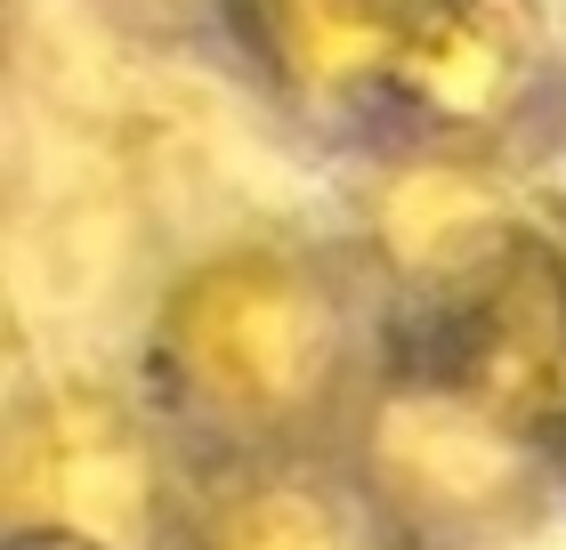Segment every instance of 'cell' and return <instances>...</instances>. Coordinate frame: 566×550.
Instances as JSON below:
<instances>
[{"label":"cell","mask_w":566,"mask_h":550,"mask_svg":"<svg viewBox=\"0 0 566 550\" xmlns=\"http://www.w3.org/2000/svg\"><path fill=\"white\" fill-rule=\"evenodd\" d=\"M397 356V308L348 235L251 227L195 251L146 308V388L202 461L340 445Z\"/></svg>","instance_id":"cell-1"},{"label":"cell","mask_w":566,"mask_h":550,"mask_svg":"<svg viewBox=\"0 0 566 550\" xmlns=\"http://www.w3.org/2000/svg\"><path fill=\"white\" fill-rule=\"evenodd\" d=\"M340 454L405 550H510L534 542L566 502L551 422H534L461 356H389L340 429Z\"/></svg>","instance_id":"cell-2"},{"label":"cell","mask_w":566,"mask_h":550,"mask_svg":"<svg viewBox=\"0 0 566 550\" xmlns=\"http://www.w3.org/2000/svg\"><path fill=\"white\" fill-rule=\"evenodd\" d=\"M340 235L397 316L437 324L485 316L551 259L526 154L437 138H365Z\"/></svg>","instance_id":"cell-3"},{"label":"cell","mask_w":566,"mask_h":550,"mask_svg":"<svg viewBox=\"0 0 566 550\" xmlns=\"http://www.w3.org/2000/svg\"><path fill=\"white\" fill-rule=\"evenodd\" d=\"M202 454L146 381L49 373L9 405L0 437V518L9 535L82 550H178Z\"/></svg>","instance_id":"cell-4"},{"label":"cell","mask_w":566,"mask_h":550,"mask_svg":"<svg viewBox=\"0 0 566 550\" xmlns=\"http://www.w3.org/2000/svg\"><path fill=\"white\" fill-rule=\"evenodd\" d=\"M558 97L566 49H551L526 0H413L373 138L534 154V138L558 129Z\"/></svg>","instance_id":"cell-5"},{"label":"cell","mask_w":566,"mask_h":550,"mask_svg":"<svg viewBox=\"0 0 566 550\" xmlns=\"http://www.w3.org/2000/svg\"><path fill=\"white\" fill-rule=\"evenodd\" d=\"M178 550H405L340 445L202 461Z\"/></svg>","instance_id":"cell-6"},{"label":"cell","mask_w":566,"mask_h":550,"mask_svg":"<svg viewBox=\"0 0 566 550\" xmlns=\"http://www.w3.org/2000/svg\"><path fill=\"white\" fill-rule=\"evenodd\" d=\"M90 9L146 49H227V58L243 24V0H90Z\"/></svg>","instance_id":"cell-7"},{"label":"cell","mask_w":566,"mask_h":550,"mask_svg":"<svg viewBox=\"0 0 566 550\" xmlns=\"http://www.w3.org/2000/svg\"><path fill=\"white\" fill-rule=\"evenodd\" d=\"M9 550H82V542H41V535H9Z\"/></svg>","instance_id":"cell-8"},{"label":"cell","mask_w":566,"mask_h":550,"mask_svg":"<svg viewBox=\"0 0 566 550\" xmlns=\"http://www.w3.org/2000/svg\"><path fill=\"white\" fill-rule=\"evenodd\" d=\"M558 129H566V97H558Z\"/></svg>","instance_id":"cell-9"}]
</instances>
